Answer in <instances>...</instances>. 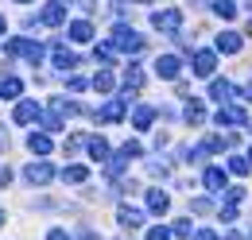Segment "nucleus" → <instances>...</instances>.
<instances>
[{
  "label": "nucleus",
  "mask_w": 252,
  "mask_h": 240,
  "mask_svg": "<svg viewBox=\"0 0 252 240\" xmlns=\"http://www.w3.org/2000/svg\"><path fill=\"white\" fill-rule=\"evenodd\" d=\"M113 51H125V55H136V51H144V39H140V35H136L132 28L117 24V28H113Z\"/></svg>",
  "instance_id": "1"
},
{
  "label": "nucleus",
  "mask_w": 252,
  "mask_h": 240,
  "mask_svg": "<svg viewBox=\"0 0 252 240\" xmlns=\"http://www.w3.org/2000/svg\"><path fill=\"white\" fill-rule=\"evenodd\" d=\"M8 55H16V59H28V62H35V66H39L47 51H43V43H32V39H12V43H8Z\"/></svg>",
  "instance_id": "2"
},
{
  "label": "nucleus",
  "mask_w": 252,
  "mask_h": 240,
  "mask_svg": "<svg viewBox=\"0 0 252 240\" xmlns=\"http://www.w3.org/2000/svg\"><path fill=\"white\" fill-rule=\"evenodd\" d=\"M152 28L167 31V35H179V28H183V12H179V8H163V12L152 16Z\"/></svg>",
  "instance_id": "3"
},
{
  "label": "nucleus",
  "mask_w": 252,
  "mask_h": 240,
  "mask_svg": "<svg viewBox=\"0 0 252 240\" xmlns=\"http://www.w3.org/2000/svg\"><path fill=\"white\" fill-rule=\"evenodd\" d=\"M218 124L221 128H225V124H229V128H241V124H249V113H245L241 105H221L218 109Z\"/></svg>",
  "instance_id": "4"
},
{
  "label": "nucleus",
  "mask_w": 252,
  "mask_h": 240,
  "mask_svg": "<svg viewBox=\"0 0 252 240\" xmlns=\"http://www.w3.org/2000/svg\"><path fill=\"white\" fill-rule=\"evenodd\" d=\"M190 66H194V74H198V78H210V74H214V66H218V55H214V51H194Z\"/></svg>",
  "instance_id": "5"
},
{
  "label": "nucleus",
  "mask_w": 252,
  "mask_h": 240,
  "mask_svg": "<svg viewBox=\"0 0 252 240\" xmlns=\"http://www.w3.org/2000/svg\"><path fill=\"white\" fill-rule=\"evenodd\" d=\"M179 70H183V62L175 59V55H159V59H156V74H159V78H167V82H175Z\"/></svg>",
  "instance_id": "6"
},
{
  "label": "nucleus",
  "mask_w": 252,
  "mask_h": 240,
  "mask_svg": "<svg viewBox=\"0 0 252 240\" xmlns=\"http://www.w3.org/2000/svg\"><path fill=\"white\" fill-rule=\"evenodd\" d=\"M117 221H121V229H144V213L136 210V206H121V213H117Z\"/></svg>",
  "instance_id": "7"
},
{
  "label": "nucleus",
  "mask_w": 252,
  "mask_h": 240,
  "mask_svg": "<svg viewBox=\"0 0 252 240\" xmlns=\"http://www.w3.org/2000/svg\"><path fill=\"white\" fill-rule=\"evenodd\" d=\"M47 28H63V20H66V8H63V0H51L47 8H43V16H39Z\"/></svg>",
  "instance_id": "8"
},
{
  "label": "nucleus",
  "mask_w": 252,
  "mask_h": 240,
  "mask_svg": "<svg viewBox=\"0 0 252 240\" xmlns=\"http://www.w3.org/2000/svg\"><path fill=\"white\" fill-rule=\"evenodd\" d=\"M24 179L32 182V186H43V182L55 179V171H51V163H32V167L24 171Z\"/></svg>",
  "instance_id": "9"
},
{
  "label": "nucleus",
  "mask_w": 252,
  "mask_h": 240,
  "mask_svg": "<svg viewBox=\"0 0 252 240\" xmlns=\"http://www.w3.org/2000/svg\"><path fill=\"white\" fill-rule=\"evenodd\" d=\"M210 97L225 105V101H233V97H237V90H233V82H225V78H214V82H210Z\"/></svg>",
  "instance_id": "10"
},
{
  "label": "nucleus",
  "mask_w": 252,
  "mask_h": 240,
  "mask_svg": "<svg viewBox=\"0 0 252 240\" xmlns=\"http://www.w3.org/2000/svg\"><path fill=\"white\" fill-rule=\"evenodd\" d=\"M39 120V101H20L16 105V124H32Z\"/></svg>",
  "instance_id": "11"
},
{
  "label": "nucleus",
  "mask_w": 252,
  "mask_h": 240,
  "mask_svg": "<svg viewBox=\"0 0 252 240\" xmlns=\"http://www.w3.org/2000/svg\"><path fill=\"white\" fill-rule=\"evenodd\" d=\"M51 59H55V66H59V70H74V66H78L74 51H70V47H63V43H59V47L51 51Z\"/></svg>",
  "instance_id": "12"
},
{
  "label": "nucleus",
  "mask_w": 252,
  "mask_h": 240,
  "mask_svg": "<svg viewBox=\"0 0 252 240\" xmlns=\"http://www.w3.org/2000/svg\"><path fill=\"white\" fill-rule=\"evenodd\" d=\"M202 186H206V190H214V194H218V190H225V171H221V167H206Z\"/></svg>",
  "instance_id": "13"
},
{
  "label": "nucleus",
  "mask_w": 252,
  "mask_h": 240,
  "mask_svg": "<svg viewBox=\"0 0 252 240\" xmlns=\"http://www.w3.org/2000/svg\"><path fill=\"white\" fill-rule=\"evenodd\" d=\"M218 51L221 55H237V51H241V35H237V31H221L218 35Z\"/></svg>",
  "instance_id": "14"
},
{
  "label": "nucleus",
  "mask_w": 252,
  "mask_h": 240,
  "mask_svg": "<svg viewBox=\"0 0 252 240\" xmlns=\"http://www.w3.org/2000/svg\"><path fill=\"white\" fill-rule=\"evenodd\" d=\"M70 39H74V43H90V39H94V24H90V20H74V24H70Z\"/></svg>",
  "instance_id": "15"
},
{
  "label": "nucleus",
  "mask_w": 252,
  "mask_h": 240,
  "mask_svg": "<svg viewBox=\"0 0 252 240\" xmlns=\"http://www.w3.org/2000/svg\"><path fill=\"white\" fill-rule=\"evenodd\" d=\"M152 120H156V109H152V105H136V113H132V124H136L140 132H148V128H152Z\"/></svg>",
  "instance_id": "16"
},
{
  "label": "nucleus",
  "mask_w": 252,
  "mask_h": 240,
  "mask_svg": "<svg viewBox=\"0 0 252 240\" xmlns=\"http://www.w3.org/2000/svg\"><path fill=\"white\" fill-rule=\"evenodd\" d=\"M148 210L152 213H167L171 210V198H167L163 190H148Z\"/></svg>",
  "instance_id": "17"
},
{
  "label": "nucleus",
  "mask_w": 252,
  "mask_h": 240,
  "mask_svg": "<svg viewBox=\"0 0 252 240\" xmlns=\"http://www.w3.org/2000/svg\"><path fill=\"white\" fill-rule=\"evenodd\" d=\"M86 148H90V159H97V163H105V159H109V140H101V136L86 140Z\"/></svg>",
  "instance_id": "18"
},
{
  "label": "nucleus",
  "mask_w": 252,
  "mask_h": 240,
  "mask_svg": "<svg viewBox=\"0 0 252 240\" xmlns=\"http://www.w3.org/2000/svg\"><path fill=\"white\" fill-rule=\"evenodd\" d=\"M20 93H24V82H20V78H0V97H4V101L20 97Z\"/></svg>",
  "instance_id": "19"
},
{
  "label": "nucleus",
  "mask_w": 252,
  "mask_h": 240,
  "mask_svg": "<svg viewBox=\"0 0 252 240\" xmlns=\"http://www.w3.org/2000/svg\"><path fill=\"white\" fill-rule=\"evenodd\" d=\"M121 117H125V101H109V105L101 109V120H109V124H117Z\"/></svg>",
  "instance_id": "20"
},
{
  "label": "nucleus",
  "mask_w": 252,
  "mask_h": 240,
  "mask_svg": "<svg viewBox=\"0 0 252 240\" xmlns=\"http://www.w3.org/2000/svg\"><path fill=\"white\" fill-rule=\"evenodd\" d=\"M28 148H32L35 155H47V151H51V136H39V132H32V136H28Z\"/></svg>",
  "instance_id": "21"
},
{
  "label": "nucleus",
  "mask_w": 252,
  "mask_h": 240,
  "mask_svg": "<svg viewBox=\"0 0 252 240\" xmlns=\"http://www.w3.org/2000/svg\"><path fill=\"white\" fill-rule=\"evenodd\" d=\"M183 117H187V124H202V120H206V109H202L198 101H190L187 109H183Z\"/></svg>",
  "instance_id": "22"
},
{
  "label": "nucleus",
  "mask_w": 252,
  "mask_h": 240,
  "mask_svg": "<svg viewBox=\"0 0 252 240\" xmlns=\"http://www.w3.org/2000/svg\"><path fill=\"white\" fill-rule=\"evenodd\" d=\"M125 86L128 90H140V86H144V70H140V66H128L125 70Z\"/></svg>",
  "instance_id": "23"
},
{
  "label": "nucleus",
  "mask_w": 252,
  "mask_h": 240,
  "mask_svg": "<svg viewBox=\"0 0 252 240\" xmlns=\"http://www.w3.org/2000/svg\"><path fill=\"white\" fill-rule=\"evenodd\" d=\"M214 12H218L221 20H233L237 16V0H214Z\"/></svg>",
  "instance_id": "24"
},
{
  "label": "nucleus",
  "mask_w": 252,
  "mask_h": 240,
  "mask_svg": "<svg viewBox=\"0 0 252 240\" xmlns=\"http://www.w3.org/2000/svg\"><path fill=\"white\" fill-rule=\"evenodd\" d=\"M113 86H117V82H113V74H109V70H101V74L94 78V90H97V93H109Z\"/></svg>",
  "instance_id": "25"
},
{
  "label": "nucleus",
  "mask_w": 252,
  "mask_h": 240,
  "mask_svg": "<svg viewBox=\"0 0 252 240\" xmlns=\"http://www.w3.org/2000/svg\"><path fill=\"white\" fill-rule=\"evenodd\" d=\"M229 171H233V175H249L252 163L245 159V155H233V159H229Z\"/></svg>",
  "instance_id": "26"
},
{
  "label": "nucleus",
  "mask_w": 252,
  "mask_h": 240,
  "mask_svg": "<svg viewBox=\"0 0 252 240\" xmlns=\"http://www.w3.org/2000/svg\"><path fill=\"white\" fill-rule=\"evenodd\" d=\"M63 179L66 182H86V179H90V171H86V167H66Z\"/></svg>",
  "instance_id": "27"
},
{
  "label": "nucleus",
  "mask_w": 252,
  "mask_h": 240,
  "mask_svg": "<svg viewBox=\"0 0 252 240\" xmlns=\"http://www.w3.org/2000/svg\"><path fill=\"white\" fill-rule=\"evenodd\" d=\"M43 128H47V132H59V128H63V113H51V117H43Z\"/></svg>",
  "instance_id": "28"
},
{
  "label": "nucleus",
  "mask_w": 252,
  "mask_h": 240,
  "mask_svg": "<svg viewBox=\"0 0 252 240\" xmlns=\"http://www.w3.org/2000/svg\"><path fill=\"white\" fill-rule=\"evenodd\" d=\"M94 59L101 62V66H109V62H113V47H94Z\"/></svg>",
  "instance_id": "29"
},
{
  "label": "nucleus",
  "mask_w": 252,
  "mask_h": 240,
  "mask_svg": "<svg viewBox=\"0 0 252 240\" xmlns=\"http://www.w3.org/2000/svg\"><path fill=\"white\" fill-rule=\"evenodd\" d=\"M190 210H194V213H210V210H214V202H210V198H194Z\"/></svg>",
  "instance_id": "30"
},
{
  "label": "nucleus",
  "mask_w": 252,
  "mask_h": 240,
  "mask_svg": "<svg viewBox=\"0 0 252 240\" xmlns=\"http://www.w3.org/2000/svg\"><path fill=\"white\" fill-rule=\"evenodd\" d=\"M148 240H171V229L156 225V229H148Z\"/></svg>",
  "instance_id": "31"
},
{
  "label": "nucleus",
  "mask_w": 252,
  "mask_h": 240,
  "mask_svg": "<svg viewBox=\"0 0 252 240\" xmlns=\"http://www.w3.org/2000/svg\"><path fill=\"white\" fill-rule=\"evenodd\" d=\"M221 221H225V225H233V221H237V206H233V202L221 210Z\"/></svg>",
  "instance_id": "32"
},
{
  "label": "nucleus",
  "mask_w": 252,
  "mask_h": 240,
  "mask_svg": "<svg viewBox=\"0 0 252 240\" xmlns=\"http://www.w3.org/2000/svg\"><path fill=\"white\" fill-rule=\"evenodd\" d=\"M175 237H194V229H190V221H179V225H175Z\"/></svg>",
  "instance_id": "33"
},
{
  "label": "nucleus",
  "mask_w": 252,
  "mask_h": 240,
  "mask_svg": "<svg viewBox=\"0 0 252 240\" xmlns=\"http://www.w3.org/2000/svg\"><path fill=\"white\" fill-rule=\"evenodd\" d=\"M190 240H218V233H214V229H198Z\"/></svg>",
  "instance_id": "34"
},
{
  "label": "nucleus",
  "mask_w": 252,
  "mask_h": 240,
  "mask_svg": "<svg viewBox=\"0 0 252 240\" xmlns=\"http://www.w3.org/2000/svg\"><path fill=\"white\" fill-rule=\"evenodd\" d=\"M47 240H70V233H66V229H51V233H47Z\"/></svg>",
  "instance_id": "35"
},
{
  "label": "nucleus",
  "mask_w": 252,
  "mask_h": 240,
  "mask_svg": "<svg viewBox=\"0 0 252 240\" xmlns=\"http://www.w3.org/2000/svg\"><path fill=\"white\" fill-rule=\"evenodd\" d=\"M82 144H86L82 136H70V140H66V151H78V148H82Z\"/></svg>",
  "instance_id": "36"
},
{
  "label": "nucleus",
  "mask_w": 252,
  "mask_h": 240,
  "mask_svg": "<svg viewBox=\"0 0 252 240\" xmlns=\"http://www.w3.org/2000/svg\"><path fill=\"white\" fill-rule=\"evenodd\" d=\"M8 182H12V171L4 167V171H0V186H8Z\"/></svg>",
  "instance_id": "37"
},
{
  "label": "nucleus",
  "mask_w": 252,
  "mask_h": 240,
  "mask_svg": "<svg viewBox=\"0 0 252 240\" xmlns=\"http://www.w3.org/2000/svg\"><path fill=\"white\" fill-rule=\"evenodd\" d=\"M241 97H245V101H252V82L245 86V90H241Z\"/></svg>",
  "instance_id": "38"
},
{
  "label": "nucleus",
  "mask_w": 252,
  "mask_h": 240,
  "mask_svg": "<svg viewBox=\"0 0 252 240\" xmlns=\"http://www.w3.org/2000/svg\"><path fill=\"white\" fill-rule=\"evenodd\" d=\"M4 28H8V24H4V16H0V35H4Z\"/></svg>",
  "instance_id": "39"
},
{
  "label": "nucleus",
  "mask_w": 252,
  "mask_h": 240,
  "mask_svg": "<svg viewBox=\"0 0 252 240\" xmlns=\"http://www.w3.org/2000/svg\"><path fill=\"white\" fill-rule=\"evenodd\" d=\"M229 240H245V237H237V233H229Z\"/></svg>",
  "instance_id": "40"
},
{
  "label": "nucleus",
  "mask_w": 252,
  "mask_h": 240,
  "mask_svg": "<svg viewBox=\"0 0 252 240\" xmlns=\"http://www.w3.org/2000/svg\"><path fill=\"white\" fill-rule=\"evenodd\" d=\"M249 35H252V20H249Z\"/></svg>",
  "instance_id": "41"
},
{
  "label": "nucleus",
  "mask_w": 252,
  "mask_h": 240,
  "mask_svg": "<svg viewBox=\"0 0 252 240\" xmlns=\"http://www.w3.org/2000/svg\"><path fill=\"white\" fill-rule=\"evenodd\" d=\"M249 163H252V148H249Z\"/></svg>",
  "instance_id": "42"
},
{
  "label": "nucleus",
  "mask_w": 252,
  "mask_h": 240,
  "mask_svg": "<svg viewBox=\"0 0 252 240\" xmlns=\"http://www.w3.org/2000/svg\"><path fill=\"white\" fill-rule=\"evenodd\" d=\"M0 225H4V213H0Z\"/></svg>",
  "instance_id": "43"
},
{
  "label": "nucleus",
  "mask_w": 252,
  "mask_h": 240,
  "mask_svg": "<svg viewBox=\"0 0 252 240\" xmlns=\"http://www.w3.org/2000/svg\"><path fill=\"white\" fill-rule=\"evenodd\" d=\"M140 4H148V0H140Z\"/></svg>",
  "instance_id": "44"
},
{
  "label": "nucleus",
  "mask_w": 252,
  "mask_h": 240,
  "mask_svg": "<svg viewBox=\"0 0 252 240\" xmlns=\"http://www.w3.org/2000/svg\"><path fill=\"white\" fill-rule=\"evenodd\" d=\"M20 4H28V0H20Z\"/></svg>",
  "instance_id": "45"
}]
</instances>
